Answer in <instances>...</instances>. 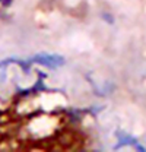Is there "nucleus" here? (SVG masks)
Segmentation results:
<instances>
[{"label": "nucleus", "mask_w": 146, "mask_h": 152, "mask_svg": "<svg viewBox=\"0 0 146 152\" xmlns=\"http://www.w3.org/2000/svg\"><path fill=\"white\" fill-rule=\"evenodd\" d=\"M29 63H36V64H42L45 67H50V69H55V67H61L66 63V60H64V57L58 56V54L39 53V54H35L34 57H31Z\"/></svg>", "instance_id": "f257e3e1"}, {"label": "nucleus", "mask_w": 146, "mask_h": 152, "mask_svg": "<svg viewBox=\"0 0 146 152\" xmlns=\"http://www.w3.org/2000/svg\"><path fill=\"white\" fill-rule=\"evenodd\" d=\"M41 79H42V77H41ZM41 79L36 82L35 85H34V88H32V89H38V91H44V89H45V85L42 83V80H41Z\"/></svg>", "instance_id": "f03ea898"}, {"label": "nucleus", "mask_w": 146, "mask_h": 152, "mask_svg": "<svg viewBox=\"0 0 146 152\" xmlns=\"http://www.w3.org/2000/svg\"><path fill=\"white\" fill-rule=\"evenodd\" d=\"M104 19H105V20H108L110 23H111V22H114V20L111 19V16H110V15H104Z\"/></svg>", "instance_id": "7ed1b4c3"}, {"label": "nucleus", "mask_w": 146, "mask_h": 152, "mask_svg": "<svg viewBox=\"0 0 146 152\" xmlns=\"http://www.w3.org/2000/svg\"><path fill=\"white\" fill-rule=\"evenodd\" d=\"M1 1H3V6H9L12 3V0H1Z\"/></svg>", "instance_id": "20e7f679"}]
</instances>
